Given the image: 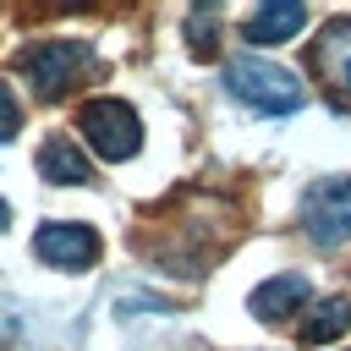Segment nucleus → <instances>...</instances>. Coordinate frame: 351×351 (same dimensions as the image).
<instances>
[{
    "label": "nucleus",
    "instance_id": "nucleus-5",
    "mask_svg": "<svg viewBox=\"0 0 351 351\" xmlns=\"http://www.w3.org/2000/svg\"><path fill=\"white\" fill-rule=\"evenodd\" d=\"M33 252L49 263V269H88L93 258H99V236L88 230V225H38V236H33Z\"/></svg>",
    "mask_w": 351,
    "mask_h": 351
},
{
    "label": "nucleus",
    "instance_id": "nucleus-1",
    "mask_svg": "<svg viewBox=\"0 0 351 351\" xmlns=\"http://www.w3.org/2000/svg\"><path fill=\"white\" fill-rule=\"evenodd\" d=\"M225 88L241 99V104H252V110H263V115H291V110H302V82L285 71V66H274V60H263V55H236L230 66H225Z\"/></svg>",
    "mask_w": 351,
    "mask_h": 351
},
{
    "label": "nucleus",
    "instance_id": "nucleus-12",
    "mask_svg": "<svg viewBox=\"0 0 351 351\" xmlns=\"http://www.w3.org/2000/svg\"><path fill=\"white\" fill-rule=\"evenodd\" d=\"M16 126H22V110H16L11 88L0 82V143H11V137H16Z\"/></svg>",
    "mask_w": 351,
    "mask_h": 351
},
{
    "label": "nucleus",
    "instance_id": "nucleus-11",
    "mask_svg": "<svg viewBox=\"0 0 351 351\" xmlns=\"http://www.w3.org/2000/svg\"><path fill=\"white\" fill-rule=\"evenodd\" d=\"M214 27H219V11H214V5H197V11H192V22H186V33H192V49H197V55H208V49H214Z\"/></svg>",
    "mask_w": 351,
    "mask_h": 351
},
{
    "label": "nucleus",
    "instance_id": "nucleus-4",
    "mask_svg": "<svg viewBox=\"0 0 351 351\" xmlns=\"http://www.w3.org/2000/svg\"><path fill=\"white\" fill-rule=\"evenodd\" d=\"M16 66H22V71H27V82L38 88V99H60V93L77 82V71L88 66V44H71V38L27 44Z\"/></svg>",
    "mask_w": 351,
    "mask_h": 351
},
{
    "label": "nucleus",
    "instance_id": "nucleus-6",
    "mask_svg": "<svg viewBox=\"0 0 351 351\" xmlns=\"http://www.w3.org/2000/svg\"><path fill=\"white\" fill-rule=\"evenodd\" d=\"M313 71L340 93L351 99V22H329L313 44Z\"/></svg>",
    "mask_w": 351,
    "mask_h": 351
},
{
    "label": "nucleus",
    "instance_id": "nucleus-3",
    "mask_svg": "<svg viewBox=\"0 0 351 351\" xmlns=\"http://www.w3.org/2000/svg\"><path fill=\"white\" fill-rule=\"evenodd\" d=\"M82 132H88V143L104 154V159H132L137 148H143V121L132 115V104H121V99H93V104H82Z\"/></svg>",
    "mask_w": 351,
    "mask_h": 351
},
{
    "label": "nucleus",
    "instance_id": "nucleus-10",
    "mask_svg": "<svg viewBox=\"0 0 351 351\" xmlns=\"http://www.w3.org/2000/svg\"><path fill=\"white\" fill-rule=\"evenodd\" d=\"M346 329H351V302H346V296H329V302H318L313 318L302 324V340H307V346H329V340H340Z\"/></svg>",
    "mask_w": 351,
    "mask_h": 351
},
{
    "label": "nucleus",
    "instance_id": "nucleus-9",
    "mask_svg": "<svg viewBox=\"0 0 351 351\" xmlns=\"http://www.w3.org/2000/svg\"><path fill=\"white\" fill-rule=\"evenodd\" d=\"M38 176H49L55 186H82L93 170H88V159L71 148V137H49V143L38 148Z\"/></svg>",
    "mask_w": 351,
    "mask_h": 351
},
{
    "label": "nucleus",
    "instance_id": "nucleus-8",
    "mask_svg": "<svg viewBox=\"0 0 351 351\" xmlns=\"http://www.w3.org/2000/svg\"><path fill=\"white\" fill-rule=\"evenodd\" d=\"M313 296V285H307V274H274V280H263L258 291H252V313L258 318H269V324H280L291 307H302Z\"/></svg>",
    "mask_w": 351,
    "mask_h": 351
},
{
    "label": "nucleus",
    "instance_id": "nucleus-7",
    "mask_svg": "<svg viewBox=\"0 0 351 351\" xmlns=\"http://www.w3.org/2000/svg\"><path fill=\"white\" fill-rule=\"evenodd\" d=\"M302 27H307V5H296V0H263L247 16V44H285Z\"/></svg>",
    "mask_w": 351,
    "mask_h": 351
},
{
    "label": "nucleus",
    "instance_id": "nucleus-2",
    "mask_svg": "<svg viewBox=\"0 0 351 351\" xmlns=\"http://www.w3.org/2000/svg\"><path fill=\"white\" fill-rule=\"evenodd\" d=\"M302 219H307V236L318 247H340L351 241V176H324L307 186L302 197Z\"/></svg>",
    "mask_w": 351,
    "mask_h": 351
},
{
    "label": "nucleus",
    "instance_id": "nucleus-13",
    "mask_svg": "<svg viewBox=\"0 0 351 351\" xmlns=\"http://www.w3.org/2000/svg\"><path fill=\"white\" fill-rule=\"evenodd\" d=\"M5 225H11V208H5V203H0V230H5Z\"/></svg>",
    "mask_w": 351,
    "mask_h": 351
}]
</instances>
